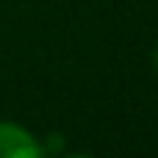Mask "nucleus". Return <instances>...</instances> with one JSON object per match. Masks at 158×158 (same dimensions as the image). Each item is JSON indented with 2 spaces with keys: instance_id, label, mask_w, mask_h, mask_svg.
<instances>
[{
  "instance_id": "nucleus-1",
  "label": "nucleus",
  "mask_w": 158,
  "mask_h": 158,
  "mask_svg": "<svg viewBox=\"0 0 158 158\" xmlns=\"http://www.w3.org/2000/svg\"><path fill=\"white\" fill-rule=\"evenodd\" d=\"M44 144L17 122H0V158H42Z\"/></svg>"
},
{
  "instance_id": "nucleus-2",
  "label": "nucleus",
  "mask_w": 158,
  "mask_h": 158,
  "mask_svg": "<svg viewBox=\"0 0 158 158\" xmlns=\"http://www.w3.org/2000/svg\"><path fill=\"white\" fill-rule=\"evenodd\" d=\"M156 69H158V47H156Z\"/></svg>"
}]
</instances>
